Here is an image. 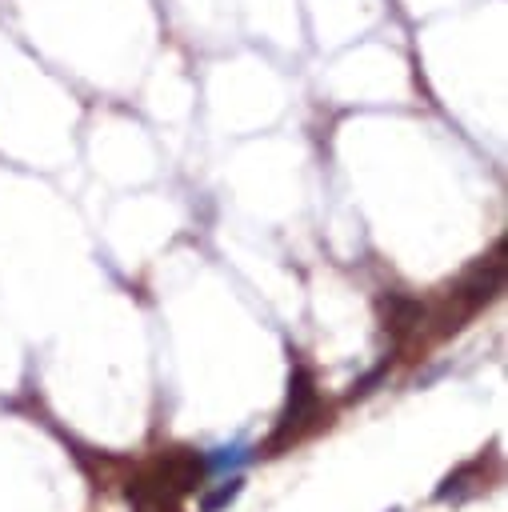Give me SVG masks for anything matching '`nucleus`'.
I'll return each mask as SVG.
<instances>
[{
	"label": "nucleus",
	"mask_w": 508,
	"mask_h": 512,
	"mask_svg": "<svg viewBox=\"0 0 508 512\" xmlns=\"http://www.w3.org/2000/svg\"><path fill=\"white\" fill-rule=\"evenodd\" d=\"M500 284H504V248H496V256L476 260V264L456 280V288L448 292V300L456 304V320H464V316H472L476 308H484V304L500 292Z\"/></svg>",
	"instance_id": "1"
},
{
	"label": "nucleus",
	"mask_w": 508,
	"mask_h": 512,
	"mask_svg": "<svg viewBox=\"0 0 508 512\" xmlns=\"http://www.w3.org/2000/svg\"><path fill=\"white\" fill-rule=\"evenodd\" d=\"M312 416H316V380H312V372L304 364H296L292 368V380H288V408H284V416H280L276 436H272L268 448H280L292 436H300V428L312 424Z\"/></svg>",
	"instance_id": "2"
},
{
	"label": "nucleus",
	"mask_w": 508,
	"mask_h": 512,
	"mask_svg": "<svg viewBox=\"0 0 508 512\" xmlns=\"http://www.w3.org/2000/svg\"><path fill=\"white\" fill-rule=\"evenodd\" d=\"M380 312H384V328H392V336H404L424 320V304L412 296H400V292H388L380 300Z\"/></svg>",
	"instance_id": "3"
},
{
	"label": "nucleus",
	"mask_w": 508,
	"mask_h": 512,
	"mask_svg": "<svg viewBox=\"0 0 508 512\" xmlns=\"http://www.w3.org/2000/svg\"><path fill=\"white\" fill-rule=\"evenodd\" d=\"M236 496H240V480L232 476L228 484H220L216 492H208V496L200 500V512H220V508H224V504H232Z\"/></svg>",
	"instance_id": "4"
}]
</instances>
